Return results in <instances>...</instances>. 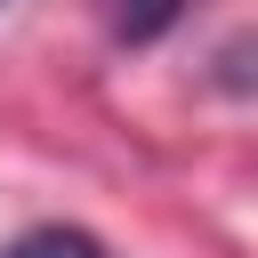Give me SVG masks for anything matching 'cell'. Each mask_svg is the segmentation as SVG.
<instances>
[{"mask_svg": "<svg viewBox=\"0 0 258 258\" xmlns=\"http://www.w3.org/2000/svg\"><path fill=\"white\" fill-rule=\"evenodd\" d=\"M8 258H105V250L89 234H73V226H40V234H16Z\"/></svg>", "mask_w": 258, "mask_h": 258, "instance_id": "obj_1", "label": "cell"}, {"mask_svg": "<svg viewBox=\"0 0 258 258\" xmlns=\"http://www.w3.org/2000/svg\"><path fill=\"white\" fill-rule=\"evenodd\" d=\"M169 16H177V0H121V32L129 40H153Z\"/></svg>", "mask_w": 258, "mask_h": 258, "instance_id": "obj_2", "label": "cell"}]
</instances>
